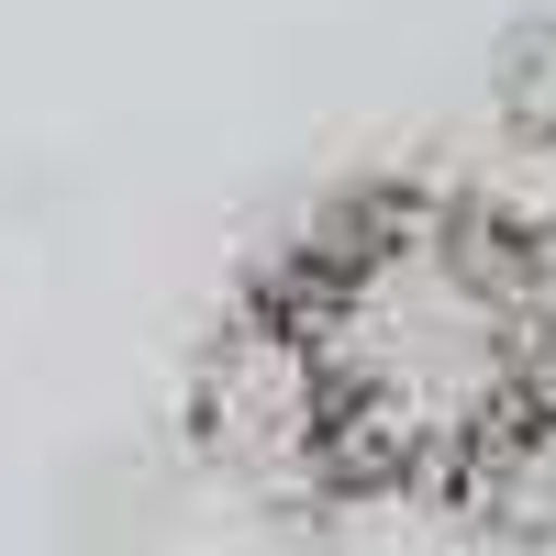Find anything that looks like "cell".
<instances>
[{
	"instance_id": "6da1fadb",
	"label": "cell",
	"mask_w": 556,
	"mask_h": 556,
	"mask_svg": "<svg viewBox=\"0 0 556 556\" xmlns=\"http://www.w3.org/2000/svg\"><path fill=\"white\" fill-rule=\"evenodd\" d=\"M178 434L278 523L523 534L556 490V212L445 156L312 190L212 301Z\"/></svg>"
},
{
	"instance_id": "7a4b0ae2",
	"label": "cell",
	"mask_w": 556,
	"mask_h": 556,
	"mask_svg": "<svg viewBox=\"0 0 556 556\" xmlns=\"http://www.w3.org/2000/svg\"><path fill=\"white\" fill-rule=\"evenodd\" d=\"M479 112L501 156H556V12H513L479 56Z\"/></svg>"
}]
</instances>
